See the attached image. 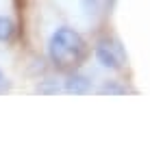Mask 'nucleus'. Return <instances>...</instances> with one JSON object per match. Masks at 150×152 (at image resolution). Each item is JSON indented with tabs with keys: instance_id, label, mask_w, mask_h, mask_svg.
Masks as SVG:
<instances>
[{
	"instance_id": "obj_1",
	"label": "nucleus",
	"mask_w": 150,
	"mask_h": 152,
	"mask_svg": "<svg viewBox=\"0 0 150 152\" xmlns=\"http://www.w3.org/2000/svg\"><path fill=\"white\" fill-rule=\"evenodd\" d=\"M48 52L52 63L61 67V70H72L83 63L85 54H87V46L85 39L78 35L76 31L67 28V26H61L52 33L50 44H48Z\"/></svg>"
},
{
	"instance_id": "obj_2",
	"label": "nucleus",
	"mask_w": 150,
	"mask_h": 152,
	"mask_svg": "<svg viewBox=\"0 0 150 152\" xmlns=\"http://www.w3.org/2000/svg\"><path fill=\"white\" fill-rule=\"evenodd\" d=\"M96 57L109 70H122L124 67V52H122L120 44H115L113 39H100L98 41Z\"/></svg>"
},
{
	"instance_id": "obj_3",
	"label": "nucleus",
	"mask_w": 150,
	"mask_h": 152,
	"mask_svg": "<svg viewBox=\"0 0 150 152\" xmlns=\"http://www.w3.org/2000/svg\"><path fill=\"white\" fill-rule=\"evenodd\" d=\"M65 91L67 94H87L91 89V83L85 78V76H80V74H72L70 78L65 80Z\"/></svg>"
},
{
	"instance_id": "obj_4",
	"label": "nucleus",
	"mask_w": 150,
	"mask_h": 152,
	"mask_svg": "<svg viewBox=\"0 0 150 152\" xmlns=\"http://www.w3.org/2000/svg\"><path fill=\"white\" fill-rule=\"evenodd\" d=\"M13 33H15V26L9 18L0 15V41H9L13 37Z\"/></svg>"
},
{
	"instance_id": "obj_5",
	"label": "nucleus",
	"mask_w": 150,
	"mask_h": 152,
	"mask_svg": "<svg viewBox=\"0 0 150 152\" xmlns=\"http://www.w3.org/2000/svg\"><path fill=\"white\" fill-rule=\"evenodd\" d=\"M126 89L124 87H118V85H105L100 87V94H124Z\"/></svg>"
},
{
	"instance_id": "obj_6",
	"label": "nucleus",
	"mask_w": 150,
	"mask_h": 152,
	"mask_svg": "<svg viewBox=\"0 0 150 152\" xmlns=\"http://www.w3.org/2000/svg\"><path fill=\"white\" fill-rule=\"evenodd\" d=\"M37 91L39 94H57L59 91V85H39Z\"/></svg>"
},
{
	"instance_id": "obj_7",
	"label": "nucleus",
	"mask_w": 150,
	"mask_h": 152,
	"mask_svg": "<svg viewBox=\"0 0 150 152\" xmlns=\"http://www.w3.org/2000/svg\"><path fill=\"white\" fill-rule=\"evenodd\" d=\"M83 7H85L87 11H91V9L96 11L98 9V0H83Z\"/></svg>"
},
{
	"instance_id": "obj_8",
	"label": "nucleus",
	"mask_w": 150,
	"mask_h": 152,
	"mask_svg": "<svg viewBox=\"0 0 150 152\" xmlns=\"http://www.w3.org/2000/svg\"><path fill=\"white\" fill-rule=\"evenodd\" d=\"M4 87H7V78H4V74L0 72V91H2Z\"/></svg>"
}]
</instances>
